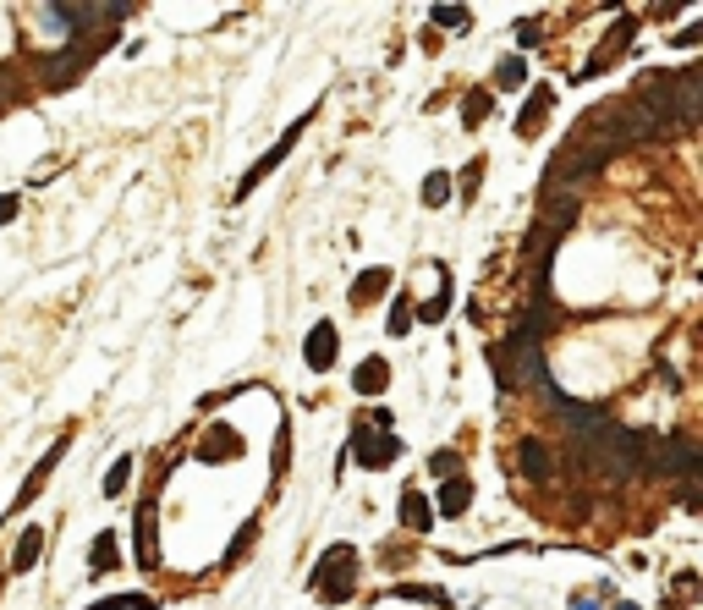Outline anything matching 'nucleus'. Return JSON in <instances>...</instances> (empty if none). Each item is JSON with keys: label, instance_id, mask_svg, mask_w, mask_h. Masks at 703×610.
I'll return each instance as SVG.
<instances>
[{"label": "nucleus", "instance_id": "1", "mask_svg": "<svg viewBox=\"0 0 703 610\" xmlns=\"http://www.w3.org/2000/svg\"><path fill=\"white\" fill-rule=\"evenodd\" d=\"M358 550H346V544H335V550H325V561H319L308 572V589L325 594V605H341L352 594V583H358V561H352Z\"/></svg>", "mask_w": 703, "mask_h": 610}, {"label": "nucleus", "instance_id": "2", "mask_svg": "<svg viewBox=\"0 0 703 610\" xmlns=\"http://www.w3.org/2000/svg\"><path fill=\"white\" fill-rule=\"evenodd\" d=\"M352 440H358V457H363V468H385L391 457H401V440L391 435V419H385V412H374V419H363L358 429H352Z\"/></svg>", "mask_w": 703, "mask_h": 610}, {"label": "nucleus", "instance_id": "3", "mask_svg": "<svg viewBox=\"0 0 703 610\" xmlns=\"http://www.w3.org/2000/svg\"><path fill=\"white\" fill-rule=\"evenodd\" d=\"M308 121H313V116H297V126H286V133H280V143H275V149H270V154L259 159V166H253V171H247V176L237 182V204H242V199H247V192H253V187H259V182H264V176H270V171L280 166V159H286V154H292V143L303 138V126H308Z\"/></svg>", "mask_w": 703, "mask_h": 610}, {"label": "nucleus", "instance_id": "4", "mask_svg": "<svg viewBox=\"0 0 703 610\" xmlns=\"http://www.w3.org/2000/svg\"><path fill=\"white\" fill-rule=\"evenodd\" d=\"M626 45H632V17H621V22L610 28V34H604V39H599V50L588 55V67H583L578 77H599V72H604V61H610V55H621Z\"/></svg>", "mask_w": 703, "mask_h": 610}, {"label": "nucleus", "instance_id": "5", "mask_svg": "<svg viewBox=\"0 0 703 610\" xmlns=\"http://www.w3.org/2000/svg\"><path fill=\"white\" fill-rule=\"evenodd\" d=\"M303 358H308V369H330L335 363V325H313Z\"/></svg>", "mask_w": 703, "mask_h": 610}, {"label": "nucleus", "instance_id": "6", "mask_svg": "<svg viewBox=\"0 0 703 610\" xmlns=\"http://www.w3.org/2000/svg\"><path fill=\"white\" fill-rule=\"evenodd\" d=\"M473 500V484L457 473V478H445V490H440V517H462V506Z\"/></svg>", "mask_w": 703, "mask_h": 610}, {"label": "nucleus", "instance_id": "7", "mask_svg": "<svg viewBox=\"0 0 703 610\" xmlns=\"http://www.w3.org/2000/svg\"><path fill=\"white\" fill-rule=\"evenodd\" d=\"M545 110H550V88H533V105H522V116H517V138H533L545 126Z\"/></svg>", "mask_w": 703, "mask_h": 610}, {"label": "nucleus", "instance_id": "8", "mask_svg": "<svg viewBox=\"0 0 703 610\" xmlns=\"http://www.w3.org/2000/svg\"><path fill=\"white\" fill-rule=\"evenodd\" d=\"M67 445H72V435H61V440H55V445H50V457H44V462H39V468H34V478H28V484H22V495H17V506H28V495H34V490H39V484H44V478H50V468H55V462H61V457H67Z\"/></svg>", "mask_w": 703, "mask_h": 610}, {"label": "nucleus", "instance_id": "9", "mask_svg": "<svg viewBox=\"0 0 703 610\" xmlns=\"http://www.w3.org/2000/svg\"><path fill=\"white\" fill-rule=\"evenodd\" d=\"M517 462H522L528 478H545V473H550V445H545V440H522V445H517Z\"/></svg>", "mask_w": 703, "mask_h": 610}, {"label": "nucleus", "instance_id": "10", "mask_svg": "<svg viewBox=\"0 0 703 610\" xmlns=\"http://www.w3.org/2000/svg\"><path fill=\"white\" fill-rule=\"evenodd\" d=\"M401 523H407L412 533H424V528L434 523V511H429V500H424L418 490H407V495H401Z\"/></svg>", "mask_w": 703, "mask_h": 610}, {"label": "nucleus", "instance_id": "11", "mask_svg": "<svg viewBox=\"0 0 703 610\" xmlns=\"http://www.w3.org/2000/svg\"><path fill=\"white\" fill-rule=\"evenodd\" d=\"M39 550H44V528H28L22 539H17V556H12V572H28L39 561Z\"/></svg>", "mask_w": 703, "mask_h": 610}, {"label": "nucleus", "instance_id": "12", "mask_svg": "<svg viewBox=\"0 0 703 610\" xmlns=\"http://www.w3.org/2000/svg\"><path fill=\"white\" fill-rule=\"evenodd\" d=\"M352 385H358L363 396H379V391H385V358H368V363L358 369V379H352Z\"/></svg>", "mask_w": 703, "mask_h": 610}, {"label": "nucleus", "instance_id": "13", "mask_svg": "<svg viewBox=\"0 0 703 610\" xmlns=\"http://www.w3.org/2000/svg\"><path fill=\"white\" fill-rule=\"evenodd\" d=\"M445 199H451V176H445V171H429V176H424V204L440 209Z\"/></svg>", "mask_w": 703, "mask_h": 610}, {"label": "nucleus", "instance_id": "14", "mask_svg": "<svg viewBox=\"0 0 703 610\" xmlns=\"http://www.w3.org/2000/svg\"><path fill=\"white\" fill-rule=\"evenodd\" d=\"M385 281H391L385 270H368V275L358 281V292H352V303H358V308H368V303L379 297V286H385Z\"/></svg>", "mask_w": 703, "mask_h": 610}, {"label": "nucleus", "instance_id": "15", "mask_svg": "<svg viewBox=\"0 0 703 610\" xmlns=\"http://www.w3.org/2000/svg\"><path fill=\"white\" fill-rule=\"evenodd\" d=\"M522 77H528V67H522V55H505V61H500V67H495V83H500V88H517Z\"/></svg>", "mask_w": 703, "mask_h": 610}, {"label": "nucleus", "instance_id": "16", "mask_svg": "<svg viewBox=\"0 0 703 610\" xmlns=\"http://www.w3.org/2000/svg\"><path fill=\"white\" fill-rule=\"evenodd\" d=\"M484 116H489V94H484V88H473L467 100H462V121H467V126H478Z\"/></svg>", "mask_w": 703, "mask_h": 610}, {"label": "nucleus", "instance_id": "17", "mask_svg": "<svg viewBox=\"0 0 703 610\" xmlns=\"http://www.w3.org/2000/svg\"><path fill=\"white\" fill-rule=\"evenodd\" d=\"M116 566V533L105 528L100 539H93V572H110Z\"/></svg>", "mask_w": 703, "mask_h": 610}, {"label": "nucleus", "instance_id": "18", "mask_svg": "<svg viewBox=\"0 0 703 610\" xmlns=\"http://www.w3.org/2000/svg\"><path fill=\"white\" fill-rule=\"evenodd\" d=\"M126 473H133V457H121V462L110 468V478H105V495H121V490H126Z\"/></svg>", "mask_w": 703, "mask_h": 610}, {"label": "nucleus", "instance_id": "19", "mask_svg": "<svg viewBox=\"0 0 703 610\" xmlns=\"http://www.w3.org/2000/svg\"><path fill=\"white\" fill-rule=\"evenodd\" d=\"M429 473L434 478H457V451H434L429 457Z\"/></svg>", "mask_w": 703, "mask_h": 610}, {"label": "nucleus", "instance_id": "20", "mask_svg": "<svg viewBox=\"0 0 703 610\" xmlns=\"http://www.w3.org/2000/svg\"><path fill=\"white\" fill-rule=\"evenodd\" d=\"M401 599H418V605H451L445 599V589H396Z\"/></svg>", "mask_w": 703, "mask_h": 610}, {"label": "nucleus", "instance_id": "21", "mask_svg": "<svg viewBox=\"0 0 703 610\" xmlns=\"http://www.w3.org/2000/svg\"><path fill=\"white\" fill-rule=\"evenodd\" d=\"M407 325H412V303L401 297V303L391 308V336H407Z\"/></svg>", "mask_w": 703, "mask_h": 610}, {"label": "nucleus", "instance_id": "22", "mask_svg": "<svg viewBox=\"0 0 703 610\" xmlns=\"http://www.w3.org/2000/svg\"><path fill=\"white\" fill-rule=\"evenodd\" d=\"M445 308H451V297H445V292H440V297H429L424 308H412V313H424V319H445Z\"/></svg>", "mask_w": 703, "mask_h": 610}, {"label": "nucleus", "instance_id": "23", "mask_svg": "<svg viewBox=\"0 0 703 610\" xmlns=\"http://www.w3.org/2000/svg\"><path fill=\"white\" fill-rule=\"evenodd\" d=\"M17 215V199H12V192H6V199H0V226H6V220Z\"/></svg>", "mask_w": 703, "mask_h": 610}]
</instances>
